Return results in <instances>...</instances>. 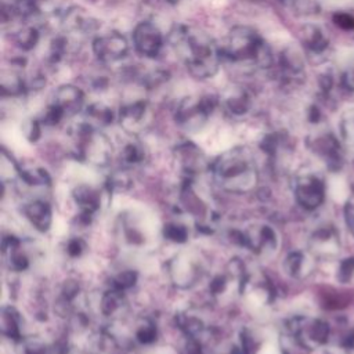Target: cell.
Wrapping results in <instances>:
<instances>
[{
  "mask_svg": "<svg viewBox=\"0 0 354 354\" xmlns=\"http://www.w3.org/2000/svg\"><path fill=\"white\" fill-rule=\"evenodd\" d=\"M218 105V97L213 94L184 97L176 109L177 123L185 127H198L206 122Z\"/></svg>",
  "mask_w": 354,
  "mask_h": 354,
  "instance_id": "3957f363",
  "label": "cell"
},
{
  "mask_svg": "<svg viewBox=\"0 0 354 354\" xmlns=\"http://www.w3.org/2000/svg\"><path fill=\"white\" fill-rule=\"evenodd\" d=\"M342 133L347 142L354 145V109L347 111L342 119Z\"/></svg>",
  "mask_w": 354,
  "mask_h": 354,
  "instance_id": "2e32d148",
  "label": "cell"
},
{
  "mask_svg": "<svg viewBox=\"0 0 354 354\" xmlns=\"http://www.w3.org/2000/svg\"><path fill=\"white\" fill-rule=\"evenodd\" d=\"M69 252H71L72 254L79 253V243H77L76 241H73V242L71 243V246H69Z\"/></svg>",
  "mask_w": 354,
  "mask_h": 354,
  "instance_id": "7402d4cb",
  "label": "cell"
},
{
  "mask_svg": "<svg viewBox=\"0 0 354 354\" xmlns=\"http://www.w3.org/2000/svg\"><path fill=\"white\" fill-rule=\"evenodd\" d=\"M278 1L297 15H314L319 12L318 0H278Z\"/></svg>",
  "mask_w": 354,
  "mask_h": 354,
  "instance_id": "5bb4252c",
  "label": "cell"
},
{
  "mask_svg": "<svg viewBox=\"0 0 354 354\" xmlns=\"http://www.w3.org/2000/svg\"><path fill=\"white\" fill-rule=\"evenodd\" d=\"M297 194H299L300 202L304 206L314 207V206H318L322 201V185L318 180L308 178L306 184L300 185Z\"/></svg>",
  "mask_w": 354,
  "mask_h": 354,
  "instance_id": "4fadbf2b",
  "label": "cell"
},
{
  "mask_svg": "<svg viewBox=\"0 0 354 354\" xmlns=\"http://www.w3.org/2000/svg\"><path fill=\"white\" fill-rule=\"evenodd\" d=\"M301 43L310 54L319 55L328 48L329 40L325 32L318 25L307 24L301 29Z\"/></svg>",
  "mask_w": 354,
  "mask_h": 354,
  "instance_id": "30bf717a",
  "label": "cell"
},
{
  "mask_svg": "<svg viewBox=\"0 0 354 354\" xmlns=\"http://www.w3.org/2000/svg\"><path fill=\"white\" fill-rule=\"evenodd\" d=\"M342 83L348 91L354 93V58L346 66L343 76H342Z\"/></svg>",
  "mask_w": 354,
  "mask_h": 354,
  "instance_id": "ac0fdd59",
  "label": "cell"
},
{
  "mask_svg": "<svg viewBox=\"0 0 354 354\" xmlns=\"http://www.w3.org/2000/svg\"><path fill=\"white\" fill-rule=\"evenodd\" d=\"M148 115V104L144 100H137L134 102L126 104L119 111L120 124L126 129H134L138 126Z\"/></svg>",
  "mask_w": 354,
  "mask_h": 354,
  "instance_id": "7c38bea8",
  "label": "cell"
},
{
  "mask_svg": "<svg viewBox=\"0 0 354 354\" xmlns=\"http://www.w3.org/2000/svg\"><path fill=\"white\" fill-rule=\"evenodd\" d=\"M167 41L192 77L206 80L218 72L223 61L220 44L202 29L184 24L174 25Z\"/></svg>",
  "mask_w": 354,
  "mask_h": 354,
  "instance_id": "6da1fadb",
  "label": "cell"
},
{
  "mask_svg": "<svg viewBox=\"0 0 354 354\" xmlns=\"http://www.w3.org/2000/svg\"><path fill=\"white\" fill-rule=\"evenodd\" d=\"M133 281H134V275L131 272H126V274L119 277L118 283H119V286H129V285L133 283Z\"/></svg>",
  "mask_w": 354,
  "mask_h": 354,
  "instance_id": "44dd1931",
  "label": "cell"
},
{
  "mask_svg": "<svg viewBox=\"0 0 354 354\" xmlns=\"http://www.w3.org/2000/svg\"><path fill=\"white\" fill-rule=\"evenodd\" d=\"M40 40V29L32 21H24L15 30L11 32V41L22 51L33 50Z\"/></svg>",
  "mask_w": 354,
  "mask_h": 354,
  "instance_id": "9c48e42d",
  "label": "cell"
},
{
  "mask_svg": "<svg viewBox=\"0 0 354 354\" xmlns=\"http://www.w3.org/2000/svg\"><path fill=\"white\" fill-rule=\"evenodd\" d=\"M19 66H11V69L1 71V94L17 97L22 95L29 90V83L25 80L24 75L18 69Z\"/></svg>",
  "mask_w": 354,
  "mask_h": 354,
  "instance_id": "ba28073f",
  "label": "cell"
},
{
  "mask_svg": "<svg viewBox=\"0 0 354 354\" xmlns=\"http://www.w3.org/2000/svg\"><path fill=\"white\" fill-rule=\"evenodd\" d=\"M274 68H277L278 77L282 83H293L304 71L303 55L296 47H286L279 53L277 66L274 65Z\"/></svg>",
  "mask_w": 354,
  "mask_h": 354,
  "instance_id": "8992f818",
  "label": "cell"
},
{
  "mask_svg": "<svg viewBox=\"0 0 354 354\" xmlns=\"http://www.w3.org/2000/svg\"><path fill=\"white\" fill-rule=\"evenodd\" d=\"M220 48L223 61L245 68L248 72L270 71L275 62L271 47L249 25L232 26Z\"/></svg>",
  "mask_w": 354,
  "mask_h": 354,
  "instance_id": "7a4b0ae2",
  "label": "cell"
},
{
  "mask_svg": "<svg viewBox=\"0 0 354 354\" xmlns=\"http://www.w3.org/2000/svg\"><path fill=\"white\" fill-rule=\"evenodd\" d=\"M167 3H170V4H178L181 0H166Z\"/></svg>",
  "mask_w": 354,
  "mask_h": 354,
  "instance_id": "603a6c76",
  "label": "cell"
},
{
  "mask_svg": "<svg viewBox=\"0 0 354 354\" xmlns=\"http://www.w3.org/2000/svg\"><path fill=\"white\" fill-rule=\"evenodd\" d=\"M50 104L54 105L64 115V118L71 116L83 108L84 93L75 84H62L54 91Z\"/></svg>",
  "mask_w": 354,
  "mask_h": 354,
  "instance_id": "52a82bcc",
  "label": "cell"
},
{
  "mask_svg": "<svg viewBox=\"0 0 354 354\" xmlns=\"http://www.w3.org/2000/svg\"><path fill=\"white\" fill-rule=\"evenodd\" d=\"M124 156H126V159H127V160H130V162L137 160V159H138V149H137L136 147L130 145V147H127V148H126V151H124Z\"/></svg>",
  "mask_w": 354,
  "mask_h": 354,
  "instance_id": "d6986e66",
  "label": "cell"
},
{
  "mask_svg": "<svg viewBox=\"0 0 354 354\" xmlns=\"http://www.w3.org/2000/svg\"><path fill=\"white\" fill-rule=\"evenodd\" d=\"M87 116L98 123H109L113 119V112L109 106L104 105V104H91L90 106H87Z\"/></svg>",
  "mask_w": 354,
  "mask_h": 354,
  "instance_id": "9a60e30c",
  "label": "cell"
},
{
  "mask_svg": "<svg viewBox=\"0 0 354 354\" xmlns=\"http://www.w3.org/2000/svg\"><path fill=\"white\" fill-rule=\"evenodd\" d=\"M224 97L223 102L227 111L232 115H245L252 108V95L250 91L245 87L236 86L230 88Z\"/></svg>",
  "mask_w": 354,
  "mask_h": 354,
  "instance_id": "8fae6325",
  "label": "cell"
},
{
  "mask_svg": "<svg viewBox=\"0 0 354 354\" xmlns=\"http://www.w3.org/2000/svg\"><path fill=\"white\" fill-rule=\"evenodd\" d=\"M133 47L137 54L144 58H158L165 46V36L162 30L149 21L138 22L131 32Z\"/></svg>",
  "mask_w": 354,
  "mask_h": 354,
  "instance_id": "5b68a950",
  "label": "cell"
},
{
  "mask_svg": "<svg viewBox=\"0 0 354 354\" xmlns=\"http://www.w3.org/2000/svg\"><path fill=\"white\" fill-rule=\"evenodd\" d=\"M167 235L170 236V238H173V239H183L184 238V230H181V228H178V227H170L169 230H167Z\"/></svg>",
  "mask_w": 354,
  "mask_h": 354,
  "instance_id": "ffe728a7",
  "label": "cell"
},
{
  "mask_svg": "<svg viewBox=\"0 0 354 354\" xmlns=\"http://www.w3.org/2000/svg\"><path fill=\"white\" fill-rule=\"evenodd\" d=\"M91 50L102 65H113L123 61L130 50L127 39L119 32H108L93 39Z\"/></svg>",
  "mask_w": 354,
  "mask_h": 354,
  "instance_id": "277c9868",
  "label": "cell"
},
{
  "mask_svg": "<svg viewBox=\"0 0 354 354\" xmlns=\"http://www.w3.org/2000/svg\"><path fill=\"white\" fill-rule=\"evenodd\" d=\"M333 22L343 30H354V17L347 12H336L333 15Z\"/></svg>",
  "mask_w": 354,
  "mask_h": 354,
  "instance_id": "e0dca14e",
  "label": "cell"
}]
</instances>
